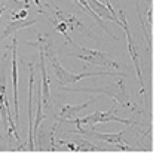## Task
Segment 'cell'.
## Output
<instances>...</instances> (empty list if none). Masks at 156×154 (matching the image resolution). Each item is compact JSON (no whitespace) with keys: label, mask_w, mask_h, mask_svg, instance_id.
<instances>
[{"label":"cell","mask_w":156,"mask_h":154,"mask_svg":"<svg viewBox=\"0 0 156 154\" xmlns=\"http://www.w3.org/2000/svg\"><path fill=\"white\" fill-rule=\"evenodd\" d=\"M27 45H40L43 47L45 56L51 58V64H52V70L55 73L57 79H58V87H62L66 84H72V83H77L79 80H82L83 77H94V76H122L125 77V73L120 71H82L79 74H74L67 71L62 65L60 64L58 58L54 53V47H52V42L49 37H37V42H27Z\"/></svg>","instance_id":"obj_1"},{"label":"cell","mask_w":156,"mask_h":154,"mask_svg":"<svg viewBox=\"0 0 156 154\" xmlns=\"http://www.w3.org/2000/svg\"><path fill=\"white\" fill-rule=\"evenodd\" d=\"M116 105H118V102L115 101V104L112 105V108H110L108 111H95V113H92V114H89V116H86V117L69 118V120H66V121L70 123V125L79 123V125H92V126H94L95 123L120 121V123H123V125H126V126H143V123L135 121V120H132V118H122V117H119V116H116V114H115Z\"/></svg>","instance_id":"obj_2"},{"label":"cell","mask_w":156,"mask_h":154,"mask_svg":"<svg viewBox=\"0 0 156 154\" xmlns=\"http://www.w3.org/2000/svg\"><path fill=\"white\" fill-rule=\"evenodd\" d=\"M74 49L70 52V55L74 58L80 59L83 62H89V64H94V65H100L103 68H115V70H119V64L116 61L108 56L107 53L104 52H100V50H94V49H88V47L79 46L76 43L72 45Z\"/></svg>","instance_id":"obj_3"},{"label":"cell","mask_w":156,"mask_h":154,"mask_svg":"<svg viewBox=\"0 0 156 154\" xmlns=\"http://www.w3.org/2000/svg\"><path fill=\"white\" fill-rule=\"evenodd\" d=\"M66 91L69 92H89V94H106L112 98H115L116 102H120V105L123 107H131L129 101H128V95H126V87H125V83L119 80V82L113 83L110 86H104V87H80V89H76V87H67Z\"/></svg>","instance_id":"obj_4"},{"label":"cell","mask_w":156,"mask_h":154,"mask_svg":"<svg viewBox=\"0 0 156 154\" xmlns=\"http://www.w3.org/2000/svg\"><path fill=\"white\" fill-rule=\"evenodd\" d=\"M116 16L119 18L120 21V27L123 28L125 31V36H126V42H128V52H129V56L132 58V62H134V67H135V71H137V77H138V82H140V94H144V80H143V71H141V59H140V53H138V47L134 43L132 40V36L129 33V28H128V21L125 18V13L123 11H116Z\"/></svg>","instance_id":"obj_5"},{"label":"cell","mask_w":156,"mask_h":154,"mask_svg":"<svg viewBox=\"0 0 156 154\" xmlns=\"http://www.w3.org/2000/svg\"><path fill=\"white\" fill-rule=\"evenodd\" d=\"M79 133H82L83 136L88 138H94L97 141H103L108 144V150H118V151H132V147H129L126 141L122 139L125 130H120L116 133H101V132H95V129L91 130H79Z\"/></svg>","instance_id":"obj_6"},{"label":"cell","mask_w":156,"mask_h":154,"mask_svg":"<svg viewBox=\"0 0 156 154\" xmlns=\"http://www.w3.org/2000/svg\"><path fill=\"white\" fill-rule=\"evenodd\" d=\"M34 64L30 62L28 64V70H30V80H28V151H36L34 147V135H33V91H34V71H33Z\"/></svg>","instance_id":"obj_7"},{"label":"cell","mask_w":156,"mask_h":154,"mask_svg":"<svg viewBox=\"0 0 156 154\" xmlns=\"http://www.w3.org/2000/svg\"><path fill=\"white\" fill-rule=\"evenodd\" d=\"M39 49V67H40V73H42V101L45 104V108L49 110L51 108V94H49V79H48V71L45 67V52L43 47L40 45H37Z\"/></svg>","instance_id":"obj_8"},{"label":"cell","mask_w":156,"mask_h":154,"mask_svg":"<svg viewBox=\"0 0 156 154\" xmlns=\"http://www.w3.org/2000/svg\"><path fill=\"white\" fill-rule=\"evenodd\" d=\"M55 19L57 21H60V22H64L67 24V27H69V30H79V31H82V33H88L89 37H94V33L91 31V30H88L86 27H85L83 24L80 22L73 13H69V12H64L61 11L60 8H57L55 6Z\"/></svg>","instance_id":"obj_9"},{"label":"cell","mask_w":156,"mask_h":154,"mask_svg":"<svg viewBox=\"0 0 156 154\" xmlns=\"http://www.w3.org/2000/svg\"><path fill=\"white\" fill-rule=\"evenodd\" d=\"M12 89H13V110H15V123L18 125V65H16V36L12 42Z\"/></svg>","instance_id":"obj_10"},{"label":"cell","mask_w":156,"mask_h":154,"mask_svg":"<svg viewBox=\"0 0 156 154\" xmlns=\"http://www.w3.org/2000/svg\"><path fill=\"white\" fill-rule=\"evenodd\" d=\"M86 2H88L89 8L92 9V12H95L98 15V18H103V19H107V21H113L115 24L120 25L119 18L116 16V11L113 8L108 9L107 6L104 3H101L100 0H86Z\"/></svg>","instance_id":"obj_11"},{"label":"cell","mask_w":156,"mask_h":154,"mask_svg":"<svg viewBox=\"0 0 156 154\" xmlns=\"http://www.w3.org/2000/svg\"><path fill=\"white\" fill-rule=\"evenodd\" d=\"M98 96H100V95H97V96H94V98H91V99L85 101V102H82V104H77V105H64L62 108H61L60 116H58L60 121H66V120H69V118H74V116H76L79 111L85 110V108L89 105V104L95 102Z\"/></svg>","instance_id":"obj_12"},{"label":"cell","mask_w":156,"mask_h":154,"mask_svg":"<svg viewBox=\"0 0 156 154\" xmlns=\"http://www.w3.org/2000/svg\"><path fill=\"white\" fill-rule=\"evenodd\" d=\"M34 24H37V19H16V21L8 22V25H6L5 30H3V33L0 34V42L5 40L6 37H9V36L15 34L18 30L25 28V27H31V25H34Z\"/></svg>","instance_id":"obj_13"},{"label":"cell","mask_w":156,"mask_h":154,"mask_svg":"<svg viewBox=\"0 0 156 154\" xmlns=\"http://www.w3.org/2000/svg\"><path fill=\"white\" fill-rule=\"evenodd\" d=\"M74 144H76V153H79V151H107V148H101V147L92 144L91 141H86V139L74 141Z\"/></svg>","instance_id":"obj_14"},{"label":"cell","mask_w":156,"mask_h":154,"mask_svg":"<svg viewBox=\"0 0 156 154\" xmlns=\"http://www.w3.org/2000/svg\"><path fill=\"white\" fill-rule=\"evenodd\" d=\"M135 8H137V15H138V19H140L141 28H143L144 37H146V42H147V47H149V52H150V50H152V34L147 31V28H146V25H144V19H143V15H141V11H140V5H138V2L135 3Z\"/></svg>","instance_id":"obj_15"},{"label":"cell","mask_w":156,"mask_h":154,"mask_svg":"<svg viewBox=\"0 0 156 154\" xmlns=\"http://www.w3.org/2000/svg\"><path fill=\"white\" fill-rule=\"evenodd\" d=\"M8 3H9V6H11L12 15L13 13H18L20 9L30 11V3H28V0H8Z\"/></svg>","instance_id":"obj_16"},{"label":"cell","mask_w":156,"mask_h":154,"mask_svg":"<svg viewBox=\"0 0 156 154\" xmlns=\"http://www.w3.org/2000/svg\"><path fill=\"white\" fill-rule=\"evenodd\" d=\"M27 9H24V11L18 12V13H13L12 15V21H16V19H25L27 18Z\"/></svg>","instance_id":"obj_17"},{"label":"cell","mask_w":156,"mask_h":154,"mask_svg":"<svg viewBox=\"0 0 156 154\" xmlns=\"http://www.w3.org/2000/svg\"><path fill=\"white\" fill-rule=\"evenodd\" d=\"M104 5H106V6H107L108 9H112V8H113V6H112V5H110V2H108V0H104Z\"/></svg>","instance_id":"obj_18"},{"label":"cell","mask_w":156,"mask_h":154,"mask_svg":"<svg viewBox=\"0 0 156 154\" xmlns=\"http://www.w3.org/2000/svg\"><path fill=\"white\" fill-rule=\"evenodd\" d=\"M34 3L37 5V8H39V11H40V6H42V2L40 0H34Z\"/></svg>","instance_id":"obj_19"},{"label":"cell","mask_w":156,"mask_h":154,"mask_svg":"<svg viewBox=\"0 0 156 154\" xmlns=\"http://www.w3.org/2000/svg\"><path fill=\"white\" fill-rule=\"evenodd\" d=\"M6 11V6H0V16H2V13Z\"/></svg>","instance_id":"obj_20"},{"label":"cell","mask_w":156,"mask_h":154,"mask_svg":"<svg viewBox=\"0 0 156 154\" xmlns=\"http://www.w3.org/2000/svg\"><path fill=\"white\" fill-rule=\"evenodd\" d=\"M73 3H76V5H77V6H80V3H79V2H77V0H72ZM80 8H82V6H80Z\"/></svg>","instance_id":"obj_21"},{"label":"cell","mask_w":156,"mask_h":154,"mask_svg":"<svg viewBox=\"0 0 156 154\" xmlns=\"http://www.w3.org/2000/svg\"><path fill=\"white\" fill-rule=\"evenodd\" d=\"M144 2H147L149 5H153V0H144Z\"/></svg>","instance_id":"obj_22"}]
</instances>
